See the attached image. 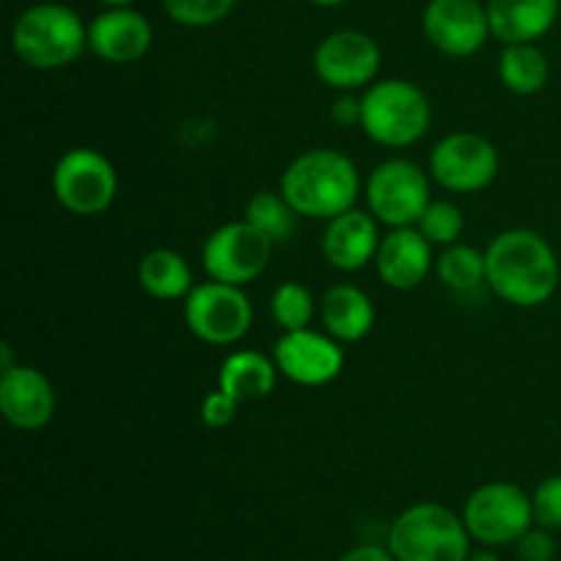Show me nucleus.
<instances>
[{
  "label": "nucleus",
  "mask_w": 561,
  "mask_h": 561,
  "mask_svg": "<svg viewBox=\"0 0 561 561\" xmlns=\"http://www.w3.org/2000/svg\"><path fill=\"white\" fill-rule=\"evenodd\" d=\"M151 22L140 11L126 9V5L107 9L88 25V47L107 64H135L151 49Z\"/></svg>",
  "instance_id": "dca6fc26"
},
{
  "label": "nucleus",
  "mask_w": 561,
  "mask_h": 561,
  "mask_svg": "<svg viewBox=\"0 0 561 561\" xmlns=\"http://www.w3.org/2000/svg\"><path fill=\"white\" fill-rule=\"evenodd\" d=\"M531 507H535L537 526L561 529V474L548 477L537 485L535 496H531Z\"/></svg>",
  "instance_id": "c85d7f7f"
},
{
  "label": "nucleus",
  "mask_w": 561,
  "mask_h": 561,
  "mask_svg": "<svg viewBox=\"0 0 561 561\" xmlns=\"http://www.w3.org/2000/svg\"><path fill=\"white\" fill-rule=\"evenodd\" d=\"M312 69L323 85L334 91H356L376 80L381 69V49L367 33L337 31L316 47Z\"/></svg>",
  "instance_id": "f8f14e48"
},
{
  "label": "nucleus",
  "mask_w": 561,
  "mask_h": 561,
  "mask_svg": "<svg viewBox=\"0 0 561 561\" xmlns=\"http://www.w3.org/2000/svg\"><path fill=\"white\" fill-rule=\"evenodd\" d=\"M11 367H16L14 351H11L9 343H3V345H0V373L11 370Z\"/></svg>",
  "instance_id": "72a5a7b5"
},
{
  "label": "nucleus",
  "mask_w": 561,
  "mask_h": 561,
  "mask_svg": "<svg viewBox=\"0 0 561 561\" xmlns=\"http://www.w3.org/2000/svg\"><path fill=\"white\" fill-rule=\"evenodd\" d=\"M321 321L337 343H359L373 332L376 310L370 296L348 283L332 285L321 299Z\"/></svg>",
  "instance_id": "aec40b11"
},
{
  "label": "nucleus",
  "mask_w": 561,
  "mask_h": 561,
  "mask_svg": "<svg viewBox=\"0 0 561 561\" xmlns=\"http://www.w3.org/2000/svg\"><path fill=\"white\" fill-rule=\"evenodd\" d=\"M296 217L299 214L290 208L283 192H257L247 203L244 219L252 228L261 230L263 236H268L274 244H279V241H288L296 233Z\"/></svg>",
  "instance_id": "393cba45"
},
{
  "label": "nucleus",
  "mask_w": 561,
  "mask_h": 561,
  "mask_svg": "<svg viewBox=\"0 0 561 561\" xmlns=\"http://www.w3.org/2000/svg\"><path fill=\"white\" fill-rule=\"evenodd\" d=\"M274 362L288 381L299 387H327L343 373L345 351L332 334L296 329L274 343Z\"/></svg>",
  "instance_id": "ddd939ff"
},
{
  "label": "nucleus",
  "mask_w": 561,
  "mask_h": 561,
  "mask_svg": "<svg viewBox=\"0 0 561 561\" xmlns=\"http://www.w3.org/2000/svg\"><path fill=\"white\" fill-rule=\"evenodd\" d=\"M431 129V102L409 80L373 82L362 96V131L387 148L420 142Z\"/></svg>",
  "instance_id": "20e7f679"
},
{
  "label": "nucleus",
  "mask_w": 561,
  "mask_h": 561,
  "mask_svg": "<svg viewBox=\"0 0 561 561\" xmlns=\"http://www.w3.org/2000/svg\"><path fill=\"white\" fill-rule=\"evenodd\" d=\"M433 268V244L420 233L416 225L411 228H392L381 236L376 252V272L383 285L394 290H411L427 279Z\"/></svg>",
  "instance_id": "a211bd4d"
},
{
  "label": "nucleus",
  "mask_w": 561,
  "mask_h": 561,
  "mask_svg": "<svg viewBox=\"0 0 561 561\" xmlns=\"http://www.w3.org/2000/svg\"><path fill=\"white\" fill-rule=\"evenodd\" d=\"M310 3L323 5V9H332V5H343V3H348V0H310Z\"/></svg>",
  "instance_id": "c9c22d12"
},
{
  "label": "nucleus",
  "mask_w": 561,
  "mask_h": 561,
  "mask_svg": "<svg viewBox=\"0 0 561 561\" xmlns=\"http://www.w3.org/2000/svg\"><path fill=\"white\" fill-rule=\"evenodd\" d=\"M515 551H518L520 561H553V557H557V542H553L551 529H546V526L535 529L531 526L526 535L518 537Z\"/></svg>",
  "instance_id": "7c9ffc66"
},
{
  "label": "nucleus",
  "mask_w": 561,
  "mask_h": 561,
  "mask_svg": "<svg viewBox=\"0 0 561 561\" xmlns=\"http://www.w3.org/2000/svg\"><path fill=\"white\" fill-rule=\"evenodd\" d=\"M499 173V151L477 131L447 135L431 153V175L438 186L458 195L482 192Z\"/></svg>",
  "instance_id": "9b49d317"
},
{
  "label": "nucleus",
  "mask_w": 561,
  "mask_h": 561,
  "mask_svg": "<svg viewBox=\"0 0 561 561\" xmlns=\"http://www.w3.org/2000/svg\"><path fill=\"white\" fill-rule=\"evenodd\" d=\"M58 398L42 370L16 365L0 373V411L5 422L22 433H36L53 422Z\"/></svg>",
  "instance_id": "2eb2a0df"
},
{
  "label": "nucleus",
  "mask_w": 561,
  "mask_h": 561,
  "mask_svg": "<svg viewBox=\"0 0 561 561\" xmlns=\"http://www.w3.org/2000/svg\"><path fill=\"white\" fill-rule=\"evenodd\" d=\"M53 195L77 217H96L107 211L118 195L113 162L93 148H71L53 170Z\"/></svg>",
  "instance_id": "423d86ee"
},
{
  "label": "nucleus",
  "mask_w": 561,
  "mask_h": 561,
  "mask_svg": "<svg viewBox=\"0 0 561 561\" xmlns=\"http://www.w3.org/2000/svg\"><path fill=\"white\" fill-rule=\"evenodd\" d=\"M277 362L261 351H236L219 367V389L233 394L239 403L261 400L277 387Z\"/></svg>",
  "instance_id": "412c9836"
},
{
  "label": "nucleus",
  "mask_w": 561,
  "mask_h": 561,
  "mask_svg": "<svg viewBox=\"0 0 561 561\" xmlns=\"http://www.w3.org/2000/svg\"><path fill=\"white\" fill-rule=\"evenodd\" d=\"M332 121L343 129L348 126H362V99L351 96V91H345L337 102L332 104Z\"/></svg>",
  "instance_id": "2f4dec72"
},
{
  "label": "nucleus",
  "mask_w": 561,
  "mask_h": 561,
  "mask_svg": "<svg viewBox=\"0 0 561 561\" xmlns=\"http://www.w3.org/2000/svg\"><path fill=\"white\" fill-rule=\"evenodd\" d=\"M491 36L502 44H535L559 16V0H488Z\"/></svg>",
  "instance_id": "6ab92c4d"
},
{
  "label": "nucleus",
  "mask_w": 561,
  "mask_h": 561,
  "mask_svg": "<svg viewBox=\"0 0 561 561\" xmlns=\"http://www.w3.org/2000/svg\"><path fill=\"white\" fill-rule=\"evenodd\" d=\"M378 244H381L378 219L359 208H348L329 219L321 239V252L329 266L337 272H359L367 263L376 261Z\"/></svg>",
  "instance_id": "f3484780"
},
{
  "label": "nucleus",
  "mask_w": 561,
  "mask_h": 561,
  "mask_svg": "<svg viewBox=\"0 0 561 561\" xmlns=\"http://www.w3.org/2000/svg\"><path fill=\"white\" fill-rule=\"evenodd\" d=\"M466 561H502V559H499L493 551H480V553H469V559Z\"/></svg>",
  "instance_id": "f704fd0d"
},
{
  "label": "nucleus",
  "mask_w": 561,
  "mask_h": 561,
  "mask_svg": "<svg viewBox=\"0 0 561 561\" xmlns=\"http://www.w3.org/2000/svg\"><path fill=\"white\" fill-rule=\"evenodd\" d=\"M337 561H398V559L392 557V551H389V548L359 546V548H351V551H345Z\"/></svg>",
  "instance_id": "473e14b6"
},
{
  "label": "nucleus",
  "mask_w": 561,
  "mask_h": 561,
  "mask_svg": "<svg viewBox=\"0 0 561 561\" xmlns=\"http://www.w3.org/2000/svg\"><path fill=\"white\" fill-rule=\"evenodd\" d=\"M488 288L513 307H540L559 288V257L540 233L513 228L499 233L485 250Z\"/></svg>",
  "instance_id": "f257e3e1"
},
{
  "label": "nucleus",
  "mask_w": 561,
  "mask_h": 561,
  "mask_svg": "<svg viewBox=\"0 0 561 561\" xmlns=\"http://www.w3.org/2000/svg\"><path fill=\"white\" fill-rule=\"evenodd\" d=\"M316 316V299L301 283H283L272 296V318L283 332L310 327Z\"/></svg>",
  "instance_id": "a878e982"
},
{
  "label": "nucleus",
  "mask_w": 561,
  "mask_h": 561,
  "mask_svg": "<svg viewBox=\"0 0 561 561\" xmlns=\"http://www.w3.org/2000/svg\"><path fill=\"white\" fill-rule=\"evenodd\" d=\"M469 529L444 504H414L394 518L387 548L398 561H466Z\"/></svg>",
  "instance_id": "39448f33"
},
{
  "label": "nucleus",
  "mask_w": 561,
  "mask_h": 561,
  "mask_svg": "<svg viewBox=\"0 0 561 561\" xmlns=\"http://www.w3.org/2000/svg\"><path fill=\"white\" fill-rule=\"evenodd\" d=\"M422 27L427 42L449 58L480 53L491 36L488 9L480 0H431L422 14Z\"/></svg>",
  "instance_id": "4468645a"
},
{
  "label": "nucleus",
  "mask_w": 561,
  "mask_h": 561,
  "mask_svg": "<svg viewBox=\"0 0 561 561\" xmlns=\"http://www.w3.org/2000/svg\"><path fill=\"white\" fill-rule=\"evenodd\" d=\"M365 197L378 222L389 228H411L431 203V181L411 159H387L367 179Z\"/></svg>",
  "instance_id": "1a4fd4ad"
},
{
  "label": "nucleus",
  "mask_w": 561,
  "mask_h": 561,
  "mask_svg": "<svg viewBox=\"0 0 561 561\" xmlns=\"http://www.w3.org/2000/svg\"><path fill=\"white\" fill-rule=\"evenodd\" d=\"M274 241L250 222H228L214 230L203 244V268L208 279L228 285L255 283L272 261Z\"/></svg>",
  "instance_id": "9d476101"
},
{
  "label": "nucleus",
  "mask_w": 561,
  "mask_h": 561,
  "mask_svg": "<svg viewBox=\"0 0 561 561\" xmlns=\"http://www.w3.org/2000/svg\"><path fill=\"white\" fill-rule=\"evenodd\" d=\"M250 299L239 285L208 279L184 299L186 329L208 345H233L252 329Z\"/></svg>",
  "instance_id": "6e6552de"
},
{
  "label": "nucleus",
  "mask_w": 561,
  "mask_h": 561,
  "mask_svg": "<svg viewBox=\"0 0 561 561\" xmlns=\"http://www.w3.org/2000/svg\"><path fill=\"white\" fill-rule=\"evenodd\" d=\"M463 524L482 546H510L535 526L531 496L513 482H488L477 488L463 507Z\"/></svg>",
  "instance_id": "0eeeda50"
},
{
  "label": "nucleus",
  "mask_w": 561,
  "mask_h": 561,
  "mask_svg": "<svg viewBox=\"0 0 561 561\" xmlns=\"http://www.w3.org/2000/svg\"><path fill=\"white\" fill-rule=\"evenodd\" d=\"M173 22L184 27H208L222 22L233 11L236 0H162Z\"/></svg>",
  "instance_id": "cd10ccee"
},
{
  "label": "nucleus",
  "mask_w": 561,
  "mask_h": 561,
  "mask_svg": "<svg viewBox=\"0 0 561 561\" xmlns=\"http://www.w3.org/2000/svg\"><path fill=\"white\" fill-rule=\"evenodd\" d=\"M548 66L546 53L535 44H504V53L499 58V80L507 91L518 96H535L548 85Z\"/></svg>",
  "instance_id": "5701e85b"
},
{
  "label": "nucleus",
  "mask_w": 561,
  "mask_h": 561,
  "mask_svg": "<svg viewBox=\"0 0 561 561\" xmlns=\"http://www.w3.org/2000/svg\"><path fill=\"white\" fill-rule=\"evenodd\" d=\"M438 279L460 296H471L488 285L485 252L471 244H449L438 257Z\"/></svg>",
  "instance_id": "b1692460"
},
{
  "label": "nucleus",
  "mask_w": 561,
  "mask_h": 561,
  "mask_svg": "<svg viewBox=\"0 0 561 561\" xmlns=\"http://www.w3.org/2000/svg\"><path fill=\"white\" fill-rule=\"evenodd\" d=\"M137 279L142 290L159 301L186 299L195 288L192 283V268L186 257L175 250H151L140 257Z\"/></svg>",
  "instance_id": "4be33fe9"
},
{
  "label": "nucleus",
  "mask_w": 561,
  "mask_h": 561,
  "mask_svg": "<svg viewBox=\"0 0 561 561\" xmlns=\"http://www.w3.org/2000/svg\"><path fill=\"white\" fill-rule=\"evenodd\" d=\"M239 405L241 403L233 398V394H228L225 389L217 387L214 392H208L201 403L203 425L211 427V431H222V427H228L230 422L236 420V414H239Z\"/></svg>",
  "instance_id": "c756f323"
},
{
  "label": "nucleus",
  "mask_w": 561,
  "mask_h": 561,
  "mask_svg": "<svg viewBox=\"0 0 561 561\" xmlns=\"http://www.w3.org/2000/svg\"><path fill=\"white\" fill-rule=\"evenodd\" d=\"M279 192L299 217L332 219L354 208L359 197V170L345 153L316 148L285 168Z\"/></svg>",
  "instance_id": "f03ea898"
},
{
  "label": "nucleus",
  "mask_w": 561,
  "mask_h": 561,
  "mask_svg": "<svg viewBox=\"0 0 561 561\" xmlns=\"http://www.w3.org/2000/svg\"><path fill=\"white\" fill-rule=\"evenodd\" d=\"M416 228H420V233L431 244H458L460 233H463V214H460V208L453 201H431L420 222H416Z\"/></svg>",
  "instance_id": "bb28decb"
},
{
  "label": "nucleus",
  "mask_w": 561,
  "mask_h": 561,
  "mask_svg": "<svg viewBox=\"0 0 561 561\" xmlns=\"http://www.w3.org/2000/svg\"><path fill=\"white\" fill-rule=\"evenodd\" d=\"M99 3H104L107 9H118V5H129L131 0H99Z\"/></svg>",
  "instance_id": "e433bc0d"
},
{
  "label": "nucleus",
  "mask_w": 561,
  "mask_h": 561,
  "mask_svg": "<svg viewBox=\"0 0 561 561\" xmlns=\"http://www.w3.org/2000/svg\"><path fill=\"white\" fill-rule=\"evenodd\" d=\"M11 47L16 58L31 69H64L85 53L88 27L77 11L66 5L38 3L16 16Z\"/></svg>",
  "instance_id": "7ed1b4c3"
}]
</instances>
